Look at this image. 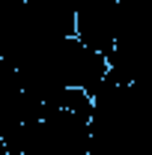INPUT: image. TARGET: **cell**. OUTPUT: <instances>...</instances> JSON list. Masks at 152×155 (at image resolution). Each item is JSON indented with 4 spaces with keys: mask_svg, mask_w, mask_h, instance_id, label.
<instances>
[{
    "mask_svg": "<svg viewBox=\"0 0 152 155\" xmlns=\"http://www.w3.org/2000/svg\"><path fill=\"white\" fill-rule=\"evenodd\" d=\"M33 57L42 60L63 87H78L87 96H93L98 81L107 75V57L98 54V51H93V48H87V45H81L75 36L54 39L48 48H42Z\"/></svg>",
    "mask_w": 152,
    "mask_h": 155,
    "instance_id": "1",
    "label": "cell"
},
{
    "mask_svg": "<svg viewBox=\"0 0 152 155\" xmlns=\"http://www.w3.org/2000/svg\"><path fill=\"white\" fill-rule=\"evenodd\" d=\"M116 0H75V39L107 57L116 42Z\"/></svg>",
    "mask_w": 152,
    "mask_h": 155,
    "instance_id": "2",
    "label": "cell"
}]
</instances>
